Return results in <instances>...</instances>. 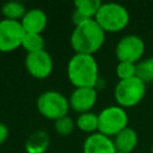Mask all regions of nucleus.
Here are the masks:
<instances>
[{
  "mask_svg": "<svg viewBox=\"0 0 153 153\" xmlns=\"http://www.w3.org/2000/svg\"><path fill=\"white\" fill-rule=\"evenodd\" d=\"M67 78L74 88H96L99 81V68L93 55L74 54L67 63Z\"/></svg>",
  "mask_w": 153,
  "mask_h": 153,
  "instance_id": "1",
  "label": "nucleus"
},
{
  "mask_svg": "<svg viewBox=\"0 0 153 153\" xmlns=\"http://www.w3.org/2000/svg\"><path fill=\"white\" fill-rule=\"evenodd\" d=\"M105 32L94 19H88L75 26L71 35V47L75 54L93 55L104 44Z\"/></svg>",
  "mask_w": 153,
  "mask_h": 153,
  "instance_id": "2",
  "label": "nucleus"
},
{
  "mask_svg": "<svg viewBox=\"0 0 153 153\" xmlns=\"http://www.w3.org/2000/svg\"><path fill=\"white\" fill-rule=\"evenodd\" d=\"M94 20L106 32H120L127 27L130 17L128 10L117 2H105L99 7Z\"/></svg>",
  "mask_w": 153,
  "mask_h": 153,
  "instance_id": "3",
  "label": "nucleus"
},
{
  "mask_svg": "<svg viewBox=\"0 0 153 153\" xmlns=\"http://www.w3.org/2000/svg\"><path fill=\"white\" fill-rule=\"evenodd\" d=\"M36 106L38 112L47 120L56 121L61 117L68 115L69 111V102L68 98L65 97L59 91H45L42 92L36 102Z\"/></svg>",
  "mask_w": 153,
  "mask_h": 153,
  "instance_id": "4",
  "label": "nucleus"
},
{
  "mask_svg": "<svg viewBox=\"0 0 153 153\" xmlns=\"http://www.w3.org/2000/svg\"><path fill=\"white\" fill-rule=\"evenodd\" d=\"M146 84L139 78L134 76L127 80H120L114 90V98L116 104L123 109L137 105L145 97Z\"/></svg>",
  "mask_w": 153,
  "mask_h": 153,
  "instance_id": "5",
  "label": "nucleus"
},
{
  "mask_svg": "<svg viewBox=\"0 0 153 153\" xmlns=\"http://www.w3.org/2000/svg\"><path fill=\"white\" fill-rule=\"evenodd\" d=\"M128 121L126 109L118 105L106 106L98 114V133L114 137L128 127Z\"/></svg>",
  "mask_w": 153,
  "mask_h": 153,
  "instance_id": "6",
  "label": "nucleus"
},
{
  "mask_svg": "<svg viewBox=\"0 0 153 153\" xmlns=\"http://www.w3.org/2000/svg\"><path fill=\"white\" fill-rule=\"evenodd\" d=\"M145 54V42L137 35L123 36L115 47V55L118 62L137 63Z\"/></svg>",
  "mask_w": 153,
  "mask_h": 153,
  "instance_id": "7",
  "label": "nucleus"
},
{
  "mask_svg": "<svg viewBox=\"0 0 153 153\" xmlns=\"http://www.w3.org/2000/svg\"><path fill=\"white\" fill-rule=\"evenodd\" d=\"M25 30L20 22L1 19L0 20V51L10 53L22 47Z\"/></svg>",
  "mask_w": 153,
  "mask_h": 153,
  "instance_id": "8",
  "label": "nucleus"
},
{
  "mask_svg": "<svg viewBox=\"0 0 153 153\" xmlns=\"http://www.w3.org/2000/svg\"><path fill=\"white\" fill-rule=\"evenodd\" d=\"M25 68L27 73L38 80L48 78L54 68L53 57L47 50H41L36 53H30L25 57Z\"/></svg>",
  "mask_w": 153,
  "mask_h": 153,
  "instance_id": "9",
  "label": "nucleus"
},
{
  "mask_svg": "<svg viewBox=\"0 0 153 153\" xmlns=\"http://www.w3.org/2000/svg\"><path fill=\"white\" fill-rule=\"evenodd\" d=\"M69 108L80 114L90 112L97 103V90L93 87H79L74 88L69 98Z\"/></svg>",
  "mask_w": 153,
  "mask_h": 153,
  "instance_id": "10",
  "label": "nucleus"
},
{
  "mask_svg": "<svg viewBox=\"0 0 153 153\" xmlns=\"http://www.w3.org/2000/svg\"><path fill=\"white\" fill-rule=\"evenodd\" d=\"M82 153H117L112 137L100 133L90 134L82 143Z\"/></svg>",
  "mask_w": 153,
  "mask_h": 153,
  "instance_id": "11",
  "label": "nucleus"
},
{
  "mask_svg": "<svg viewBox=\"0 0 153 153\" xmlns=\"http://www.w3.org/2000/svg\"><path fill=\"white\" fill-rule=\"evenodd\" d=\"M47 14L41 8L26 10V13L20 20V24L26 33H39L44 31L47 26Z\"/></svg>",
  "mask_w": 153,
  "mask_h": 153,
  "instance_id": "12",
  "label": "nucleus"
},
{
  "mask_svg": "<svg viewBox=\"0 0 153 153\" xmlns=\"http://www.w3.org/2000/svg\"><path fill=\"white\" fill-rule=\"evenodd\" d=\"M112 140H114L117 152L131 153L137 146L139 136H137V133L133 128L127 127L122 131H120L116 136H114Z\"/></svg>",
  "mask_w": 153,
  "mask_h": 153,
  "instance_id": "13",
  "label": "nucleus"
},
{
  "mask_svg": "<svg viewBox=\"0 0 153 153\" xmlns=\"http://www.w3.org/2000/svg\"><path fill=\"white\" fill-rule=\"evenodd\" d=\"M50 143V137L44 130L31 133L25 140L24 148L26 153H45Z\"/></svg>",
  "mask_w": 153,
  "mask_h": 153,
  "instance_id": "14",
  "label": "nucleus"
},
{
  "mask_svg": "<svg viewBox=\"0 0 153 153\" xmlns=\"http://www.w3.org/2000/svg\"><path fill=\"white\" fill-rule=\"evenodd\" d=\"M75 127L84 133H88V135L97 133L98 131V114H94L91 111L80 114L76 117Z\"/></svg>",
  "mask_w": 153,
  "mask_h": 153,
  "instance_id": "15",
  "label": "nucleus"
},
{
  "mask_svg": "<svg viewBox=\"0 0 153 153\" xmlns=\"http://www.w3.org/2000/svg\"><path fill=\"white\" fill-rule=\"evenodd\" d=\"M25 13H26L25 6L19 1H14V0L7 1L1 6V14L4 16V19L20 22Z\"/></svg>",
  "mask_w": 153,
  "mask_h": 153,
  "instance_id": "16",
  "label": "nucleus"
},
{
  "mask_svg": "<svg viewBox=\"0 0 153 153\" xmlns=\"http://www.w3.org/2000/svg\"><path fill=\"white\" fill-rule=\"evenodd\" d=\"M102 4L103 2H100L99 0H76L74 1V7L86 18L94 19Z\"/></svg>",
  "mask_w": 153,
  "mask_h": 153,
  "instance_id": "17",
  "label": "nucleus"
},
{
  "mask_svg": "<svg viewBox=\"0 0 153 153\" xmlns=\"http://www.w3.org/2000/svg\"><path fill=\"white\" fill-rule=\"evenodd\" d=\"M44 38L42 35L39 33H25L23 43H22V48L24 50L27 51V54L30 53H36V51H41L44 50Z\"/></svg>",
  "mask_w": 153,
  "mask_h": 153,
  "instance_id": "18",
  "label": "nucleus"
},
{
  "mask_svg": "<svg viewBox=\"0 0 153 153\" xmlns=\"http://www.w3.org/2000/svg\"><path fill=\"white\" fill-rule=\"evenodd\" d=\"M136 78L141 81L153 82V56L139 61L136 65Z\"/></svg>",
  "mask_w": 153,
  "mask_h": 153,
  "instance_id": "19",
  "label": "nucleus"
},
{
  "mask_svg": "<svg viewBox=\"0 0 153 153\" xmlns=\"http://www.w3.org/2000/svg\"><path fill=\"white\" fill-rule=\"evenodd\" d=\"M74 127H75V122L68 115L54 122L55 131L61 136H68L69 134H72V131L74 130Z\"/></svg>",
  "mask_w": 153,
  "mask_h": 153,
  "instance_id": "20",
  "label": "nucleus"
},
{
  "mask_svg": "<svg viewBox=\"0 0 153 153\" xmlns=\"http://www.w3.org/2000/svg\"><path fill=\"white\" fill-rule=\"evenodd\" d=\"M136 63L130 62H118L116 66V76L120 80H127L136 76Z\"/></svg>",
  "mask_w": 153,
  "mask_h": 153,
  "instance_id": "21",
  "label": "nucleus"
},
{
  "mask_svg": "<svg viewBox=\"0 0 153 153\" xmlns=\"http://www.w3.org/2000/svg\"><path fill=\"white\" fill-rule=\"evenodd\" d=\"M86 20H88V18H86L85 16H82V14H81L80 12H78L76 10L73 11V13H72V23L74 24V26H78V25L82 24V23L86 22Z\"/></svg>",
  "mask_w": 153,
  "mask_h": 153,
  "instance_id": "22",
  "label": "nucleus"
},
{
  "mask_svg": "<svg viewBox=\"0 0 153 153\" xmlns=\"http://www.w3.org/2000/svg\"><path fill=\"white\" fill-rule=\"evenodd\" d=\"M8 137V128L5 123L0 122V146L7 140Z\"/></svg>",
  "mask_w": 153,
  "mask_h": 153,
  "instance_id": "23",
  "label": "nucleus"
},
{
  "mask_svg": "<svg viewBox=\"0 0 153 153\" xmlns=\"http://www.w3.org/2000/svg\"><path fill=\"white\" fill-rule=\"evenodd\" d=\"M151 153H153V146H152V149H151Z\"/></svg>",
  "mask_w": 153,
  "mask_h": 153,
  "instance_id": "24",
  "label": "nucleus"
},
{
  "mask_svg": "<svg viewBox=\"0 0 153 153\" xmlns=\"http://www.w3.org/2000/svg\"><path fill=\"white\" fill-rule=\"evenodd\" d=\"M117 153H121V152H117Z\"/></svg>",
  "mask_w": 153,
  "mask_h": 153,
  "instance_id": "25",
  "label": "nucleus"
}]
</instances>
